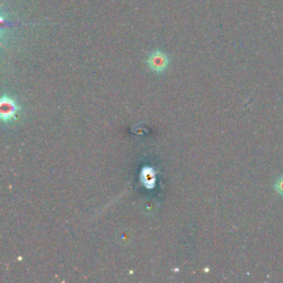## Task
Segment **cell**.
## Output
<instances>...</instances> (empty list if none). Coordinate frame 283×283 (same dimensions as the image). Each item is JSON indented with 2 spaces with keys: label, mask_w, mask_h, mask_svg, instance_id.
Instances as JSON below:
<instances>
[{
  "label": "cell",
  "mask_w": 283,
  "mask_h": 283,
  "mask_svg": "<svg viewBox=\"0 0 283 283\" xmlns=\"http://www.w3.org/2000/svg\"><path fill=\"white\" fill-rule=\"evenodd\" d=\"M140 180L145 187L153 188L156 183V173L152 167H144L140 172Z\"/></svg>",
  "instance_id": "3957f363"
},
{
  "label": "cell",
  "mask_w": 283,
  "mask_h": 283,
  "mask_svg": "<svg viewBox=\"0 0 283 283\" xmlns=\"http://www.w3.org/2000/svg\"><path fill=\"white\" fill-rule=\"evenodd\" d=\"M275 190H277V192L279 194H281L282 196H283V176L280 177L278 180H277V183H275Z\"/></svg>",
  "instance_id": "277c9868"
},
{
  "label": "cell",
  "mask_w": 283,
  "mask_h": 283,
  "mask_svg": "<svg viewBox=\"0 0 283 283\" xmlns=\"http://www.w3.org/2000/svg\"><path fill=\"white\" fill-rule=\"evenodd\" d=\"M19 107L11 98L4 97L0 101V115L4 122L9 123L12 119H16Z\"/></svg>",
  "instance_id": "6da1fadb"
},
{
  "label": "cell",
  "mask_w": 283,
  "mask_h": 283,
  "mask_svg": "<svg viewBox=\"0 0 283 283\" xmlns=\"http://www.w3.org/2000/svg\"><path fill=\"white\" fill-rule=\"evenodd\" d=\"M147 63L155 72H163L168 66V57L163 51H154L148 57Z\"/></svg>",
  "instance_id": "7a4b0ae2"
}]
</instances>
